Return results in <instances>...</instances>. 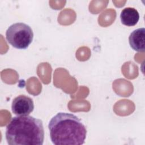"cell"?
Listing matches in <instances>:
<instances>
[{"instance_id": "7a4b0ae2", "label": "cell", "mask_w": 145, "mask_h": 145, "mask_svg": "<svg viewBox=\"0 0 145 145\" xmlns=\"http://www.w3.org/2000/svg\"><path fill=\"white\" fill-rule=\"evenodd\" d=\"M5 135L10 145H42L44 140L42 122L29 115L14 117L6 126Z\"/></svg>"}, {"instance_id": "277c9868", "label": "cell", "mask_w": 145, "mask_h": 145, "mask_svg": "<svg viewBox=\"0 0 145 145\" xmlns=\"http://www.w3.org/2000/svg\"><path fill=\"white\" fill-rule=\"evenodd\" d=\"M34 109L32 99L27 96L21 95L14 99L11 104V109L14 114L17 116L29 115Z\"/></svg>"}, {"instance_id": "5b68a950", "label": "cell", "mask_w": 145, "mask_h": 145, "mask_svg": "<svg viewBox=\"0 0 145 145\" xmlns=\"http://www.w3.org/2000/svg\"><path fill=\"white\" fill-rule=\"evenodd\" d=\"M129 42L131 48L139 52H144L145 49V29L139 28L133 31L129 37Z\"/></svg>"}, {"instance_id": "8992f818", "label": "cell", "mask_w": 145, "mask_h": 145, "mask_svg": "<svg viewBox=\"0 0 145 145\" xmlns=\"http://www.w3.org/2000/svg\"><path fill=\"white\" fill-rule=\"evenodd\" d=\"M121 23L129 27L134 26L139 20L138 11L133 7H126L123 9L120 14Z\"/></svg>"}, {"instance_id": "3957f363", "label": "cell", "mask_w": 145, "mask_h": 145, "mask_svg": "<svg viewBox=\"0 0 145 145\" xmlns=\"http://www.w3.org/2000/svg\"><path fill=\"white\" fill-rule=\"evenodd\" d=\"M6 38L7 42L13 47L19 49H25L31 44L33 32L28 25L21 22L16 23L7 28Z\"/></svg>"}, {"instance_id": "6da1fadb", "label": "cell", "mask_w": 145, "mask_h": 145, "mask_svg": "<svg viewBox=\"0 0 145 145\" xmlns=\"http://www.w3.org/2000/svg\"><path fill=\"white\" fill-rule=\"evenodd\" d=\"M51 141L56 145H81L84 143L87 129L75 115L59 112L48 124Z\"/></svg>"}]
</instances>
